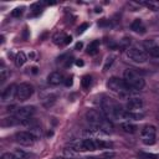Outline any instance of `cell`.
I'll list each match as a JSON object with an SVG mask.
<instances>
[{"label": "cell", "instance_id": "6da1fadb", "mask_svg": "<svg viewBox=\"0 0 159 159\" xmlns=\"http://www.w3.org/2000/svg\"><path fill=\"white\" fill-rule=\"evenodd\" d=\"M124 109L112 98H106L102 102V113L108 120L122 119Z\"/></svg>", "mask_w": 159, "mask_h": 159}, {"label": "cell", "instance_id": "7a4b0ae2", "mask_svg": "<svg viewBox=\"0 0 159 159\" xmlns=\"http://www.w3.org/2000/svg\"><path fill=\"white\" fill-rule=\"evenodd\" d=\"M109 147H111V143L104 142L103 139L87 138V139H83V140L78 142L77 144H75L73 149L78 150V152H88V150L92 152V150H97V149H106Z\"/></svg>", "mask_w": 159, "mask_h": 159}, {"label": "cell", "instance_id": "3957f363", "mask_svg": "<svg viewBox=\"0 0 159 159\" xmlns=\"http://www.w3.org/2000/svg\"><path fill=\"white\" fill-rule=\"evenodd\" d=\"M123 80L125 81V83L134 91V92H138L140 89H143L145 82H144V78L142 77V75L134 70V68H127L123 73Z\"/></svg>", "mask_w": 159, "mask_h": 159}, {"label": "cell", "instance_id": "277c9868", "mask_svg": "<svg viewBox=\"0 0 159 159\" xmlns=\"http://www.w3.org/2000/svg\"><path fill=\"white\" fill-rule=\"evenodd\" d=\"M107 87L111 91H113V92H116V93H118L120 96H128V94L134 92L125 83V81L123 78H119V77H111L108 80V82H107Z\"/></svg>", "mask_w": 159, "mask_h": 159}, {"label": "cell", "instance_id": "5b68a950", "mask_svg": "<svg viewBox=\"0 0 159 159\" xmlns=\"http://www.w3.org/2000/svg\"><path fill=\"white\" fill-rule=\"evenodd\" d=\"M127 56L129 60H132L133 62L137 63H143L148 60V52L138 46H132L127 48Z\"/></svg>", "mask_w": 159, "mask_h": 159}, {"label": "cell", "instance_id": "8992f818", "mask_svg": "<svg viewBox=\"0 0 159 159\" xmlns=\"http://www.w3.org/2000/svg\"><path fill=\"white\" fill-rule=\"evenodd\" d=\"M86 119L93 127H98V128H102L104 125V123L108 120L103 116V113L99 112V111H97V109H88L86 112Z\"/></svg>", "mask_w": 159, "mask_h": 159}, {"label": "cell", "instance_id": "52a82bcc", "mask_svg": "<svg viewBox=\"0 0 159 159\" xmlns=\"http://www.w3.org/2000/svg\"><path fill=\"white\" fill-rule=\"evenodd\" d=\"M140 138L145 145H153L157 139V128L152 124H145L140 129Z\"/></svg>", "mask_w": 159, "mask_h": 159}, {"label": "cell", "instance_id": "ba28073f", "mask_svg": "<svg viewBox=\"0 0 159 159\" xmlns=\"http://www.w3.org/2000/svg\"><path fill=\"white\" fill-rule=\"evenodd\" d=\"M32 94H34V86L31 83L24 82V83H20L17 86V88H16V97L15 98L17 101H20V102H25Z\"/></svg>", "mask_w": 159, "mask_h": 159}, {"label": "cell", "instance_id": "9c48e42d", "mask_svg": "<svg viewBox=\"0 0 159 159\" xmlns=\"http://www.w3.org/2000/svg\"><path fill=\"white\" fill-rule=\"evenodd\" d=\"M36 137L31 133V132H17L16 134H15V140L19 143V144H21V145H25V147H30V145H32L35 142H36Z\"/></svg>", "mask_w": 159, "mask_h": 159}, {"label": "cell", "instance_id": "30bf717a", "mask_svg": "<svg viewBox=\"0 0 159 159\" xmlns=\"http://www.w3.org/2000/svg\"><path fill=\"white\" fill-rule=\"evenodd\" d=\"M35 112H36V109H35L34 106H24V107L17 108V111L15 112V117H16L20 122H22V120H25V119L31 118V117L35 114Z\"/></svg>", "mask_w": 159, "mask_h": 159}, {"label": "cell", "instance_id": "8fae6325", "mask_svg": "<svg viewBox=\"0 0 159 159\" xmlns=\"http://www.w3.org/2000/svg\"><path fill=\"white\" fill-rule=\"evenodd\" d=\"M144 106V102L142 98H138V97H133V98H129L125 107L128 111H133V112H137V111H142Z\"/></svg>", "mask_w": 159, "mask_h": 159}, {"label": "cell", "instance_id": "7c38bea8", "mask_svg": "<svg viewBox=\"0 0 159 159\" xmlns=\"http://www.w3.org/2000/svg\"><path fill=\"white\" fill-rule=\"evenodd\" d=\"M16 88H17V86L10 84V86H7L5 89H2V93H1V102H7V101H11L14 97H16Z\"/></svg>", "mask_w": 159, "mask_h": 159}, {"label": "cell", "instance_id": "4fadbf2b", "mask_svg": "<svg viewBox=\"0 0 159 159\" xmlns=\"http://www.w3.org/2000/svg\"><path fill=\"white\" fill-rule=\"evenodd\" d=\"M62 81H63V76H62V73L58 72V71L51 72V73L48 75V77H47V82H48V84H51V86H57V84H60Z\"/></svg>", "mask_w": 159, "mask_h": 159}, {"label": "cell", "instance_id": "5bb4252c", "mask_svg": "<svg viewBox=\"0 0 159 159\" xmlns=\"http://www.w3.org/2000/svg\"><path fill=\"white\" fill-rule=\"evenodd\" d=\"M130 29H132L134 32H137V34H145V26H144V24H143V21H142L140 19H135V20L132 22Z\"/></svg>", "mask_w": 159, "mask_h": 159}, {"label": "cell", "instance_id": "9a60e30c", "mask_svg": "<svg viewBox=\"0 0 159 159\" xmlns=\"http://www.w3.org/2000/svg\"><path fill=\"white\" fill-rule=\"evenodd\" d=\"M120 128H122L123 132H125V133H130V134L138 132V127H137L135 124L130 123V122H123V123H120Z\"/></svg>", "mask_w": 159, "mask_h": 159}, {"label": "cell", "instance_id": "2e32d148", "mask_svg": "<svg viewBox=\"0 0 159 159\" xmlns=\"http://www.w3.org/2000/svg\"><path fill=\"white\" fill-rule=\"evenodd\" d=\"M56 99H57V94L56 93H47L46 96H43L42 103H43V106L50 107V106H52L56 102Z\"/></svg>", "mask_w": 159, "mask_h": 159}, {"label": "cell", "instance_id": "e0dca14e", "mask_svg": "<svg viewBox=\"0 0 159 159\" xmlns=\"http://www.w3.org/2000/svg\"><path fill=\"white\" fill-rule=\"evenodd\" d=\"M98 50H99V40H94L87 46V53L88 55H96L98 52Z\"/></svg>", "mask_w": 159, "mask_h": 159}, {"label": "cell", "instance_id": "ac0fdd59", "mask_svg": "<svg viewBox=\"0 0 159 159\" xmlns=\"http://www.w3.org/2000/svg\"><path fill=\"white\" fill-rule=\"evenodd\" d=\"M138 4L147 6V7H149V9L153 10V11H155V10L159 9V2H158V1H142V2H138Z\"/></svg>", "mask_w": 159, "mask_h": 159}, {"label": "cell", "instance_id": "d6986e66", "mask_svg": "<svg viewBox=\"0 0 159 159\" xmlns=\"http://www.w3.org/2000/svg\"><path fill=\"white\" fill-rule=\"evenodd\" d=\"M15 62H16V66H22L26 62V55L24 52H17L15 57Z\"/></svg>", "mask_w": 159, "mask_h": 159}, {"label": "cell", "instance_id": "ffe728a7", "mask_svg": "<svg viewBox=\"0 0 159 159\" xmlns=\"http://www.w3.org/2000/svg\"><path fill=\"white\" fill-rule=\"evenodd\" d=\"M19 123H21L16 117H10V118H5L4 120H2V125L4 127H6V125H16V124H19Z\"/></svg>", "mask_w": 159, "mask_h": 159}, {"label": "cell", "instance_id": "44dd1931", "mask_svg": "<svg viewBox=\"0 0 159 159\" xmlns=\"http://www.w3.org/2000/svg\"><path fill=\"white\" fill-rule=\"evenodd\" d=\"M14 154H15V157H16L17 159H30L29 153H26V152H24V150H21V149H16V150L14 152Z\"/></svg>", "mask_w": 159, "mask_h": 159}, {"label": "cell", "instance_id": "7402d4cb", "mask_svg": "<svg viewBox=\"0 0 159 159\" xmlns=\"http://www.w3.org/2000/svg\"><path fill=\"white\" fill-rule=\"evenodd\" d=\"M138 158L139 159H158V155L157 154H152V153H139L138 154Z\"/></svg>", "mask_w": 159, "mask_h": 159}, {"label": "cell", "instance_id": "603a6c76", "mask_svg": "<svg viewBox=\"0 0 159 159\" xmlns=\"http://www.w3.org/2000/svg\"><path fill=\"white\" fill-rule=\"evenodd\" d=\"M149 55L155 60H159V46H153L149 48Z\"/></svg>", "mask_w": 159, "mask_h": 159}, {"label": "cell", "instance_id": "cb8c5ba5", "mask_svg": "<svg viewBox=\"0 0 159 159\" xmlns=\"http://www.w3.org/2000/svg\"><path fill=\"white\" fill-rule=\"evenodd\" d=\"M81 83H82V87H83V88H88L89 84H91V76H88V75L83 76Z\"/></svg>", "mask_w": 159, "mask_h": 159}, {"label": "cell", "instance_id": "d4e9b609", "mask_svg": "<svg viewBox=\"0 0 159 159\" xmlns=\"http://www.w3.org/2000/svg\"><path fill=\"white\" fill-rule=\"evenodd\" d=\"M22 12H24V7L22 6L21 7H16V9H14L11 11V16L12 17H20L22 15Z\"/></svg>", "mask_w": 159, "mask_h": 159}, {"label": "cell", "instance_id": "484cf974", "mask_svg": "<svg viewBox=\"0 0 159 159\" xmlns=\"http://www.w3.org/2000/svg\"><path fill=\"white\" fill-rule=\"evenodd\" d=\"M40 11H41V4H40V2H36V4H34V5L31 6V12H32V15H37V14H40Z\"/></svg>", "mask_w": 159, "mask_h": 159}, {"label": "cell", "instance_id": "4316f807", "mask_svg": "<svg viewBox=\"0 0 159 159\" xmlns=\"http://www.w3.org/2000/svg\"><path fill=\"white\" fill-rule=\"evenodd\" d=\"M1 159H17L14 153H4L1 155Z\"/></svg>", "mask_w": 159, "mask_h": 159}, {"label": "cell", "instance_id": "83f0119b", "mask_svg": "<svg viewBox=\"0 0 159 159\" xmlns=\"http://www.w3.org/2000/svg\"><path fill=\"white\" fill-rule=\"evenodd\" d=\"M6 77H7V71L5 68L1 70V73H0V78H1V83L6 81Z\"/></svg>", "mask_w": 159, "mask_h": 159}, {"label": "cell", "instance_id": "f1b7e54d", "mask_svg": "<svg viewBox=\"0 0 159 159\" xmlns=\"http://www.w3.org/2000/svg\"><path fill=\"white\" fill-rule=\"evenodd\" d=\"M87 27H88V24H86V22H84V24H82V25L78 27V34H82Z\"/></svg>", "mask_w": 159, "mask_h": 159}, {"label": "cell", "instance_id": "f546056e", "mask_svg": "<svg viewBox=\"0 0 159 159\" xmlns=\"http://www.w3.org/2000/svg\"><path fill=\"white\" fill-rule=\"evenodd\" d=\"M65 84H66L67 87H68V86H71V84H72V78H67V80H66V82H65Z\"/></svg>", "mask_w": 159, "mask_h": 159}, {"label": "cell", "instance_id": "4dcf8cb0", "mask_svg": "<svg viewBox=\"0 0 159 159\" xmlns=\"http://www.w3.org/2000/svg\"><path fill=\"white\" fill-rule=\"evenodd\" d=\"M76 65H77V66H83V61L78 60V61H76Z\"/></svg>", "mask_w": 159, "mask_h": 159}, {"label": "cell", "instance_id": "1f68e13d", "mask_svg": "<svg viewBox=\"0 0 159 159\" xmlns=\"http://www.w3.org/2000/svg\"><path fill=\"white\" fill-rule=\"evenodd\" d=\"M82 47V42H78L77 45H76V48H81Z\"/></svg>", "mask_w": 159, "mask_h": 159}, {"label": "cell", "instance_id": "d6a6232c", "mask_svg": "<svg viewBox=\"0 0 159 159\" xmlns=\"http://www.w3.org/2000/svg\"><path fill=\"white\" fill-rule=\"evenodd\" d=\"M57 159H72V158H57Z\"/></svg>", "mask_w": 159, "mask_h": 159}, {"label": "cell", "instance_id": "836d02e7", "mask_svg": "<svg viewBox=\"0 0 159 159\" xmlns=\"http://www.w3.org/2000/svg\"><path fill=\"white\" fill-rule=\"evenodd\" d=\"M89 159H102V158H94V157H93V158H89Z\"/></svg>", "mask_w": 159, "mask_h": 159}, {"label": "cell", "instance_id": "e575fe53", "mask_svg": "<svg viewBox=\"0 0 159 159\" xmlns=\"http://www.w3.org/2000/svg\"><path fill=\"white\" fill-rule=\"evenodd\" d=\"M158 159H159V155H158Z\"/></svg>", "mask_w": 159, "mask_h": 159}]
</instances>
